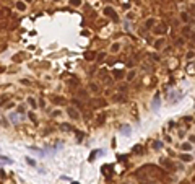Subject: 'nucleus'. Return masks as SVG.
<instances>
[{
    "label": "nucleus",
    "instance_id": "f257e3e1",
    "mask_svg": "<svg viewBox=\"0 0 195 184\" xmlns=\"http://www.w3.org/2000/svg\"><path fill=\"white\" fill-rule=\"evenodd\" d=\"M104 13L107 15L109 18H112V21H119V16L116 15V12H114V8H111V7H106L104 8Z\"/></svg>",
    "mask_w": 195,
    "mask_h": 184
},
{
    "label": "nucleus",
    "instance_id": "f03ea898",
    "mask_svg": "<svg viewBox=\"0 0 195 184\" xmlns=\"http://www.w3.org/2000/svg\"><path fill=\"white\" fill-rule=\"evenodd\" d=\"M67 113H68V116H70L72 119H75V121H78V119H80V113H78L77 109H75V107L70 106L68 109H67Z\"/></svg>",
    "mask_w": 195,
    "mask_h": 184
},
{
    "label": "nucleus",
    "instance_id": "7ed1b4c3",
    "mask_svg": "<svg viewBox=\"0 0 195 184\" xmlns=\"http://www.w3.org/2000/svg\"><path fill=\"white\" fill-rule=\"evenodd\" d=\"M151 107H153V111H158V107H159V95H154L153 103H151Z\"/></svg>",
    "mask_w": 195,
    "mask_h": 184
},
{
    "label": "nucleus",
    "instance_id": "20e7f679",
    "mask_svg": "<svg viewBox=\"0 0 195 184\" xmlns=\"http://www.w3.org/2000/svg\"><path fill=\"white\" fill-rule=\"evenodd\" d=\"M166 31H167V28H166V25H161V26H158V28L154 29V33H156V34H161V33L164 34Z\"/></svg>",
    "mask_w": 195,
    "mask_h": 184
},
{
    "label": "nucleus",
    "instance_id": "39448f33",
    "mask_svg": "<svg viewBox=\"0 0 195 184\" xmlns=\"http://www.w3.org/2000/svg\"><path fill=\"white\" fill-rule=\"evenodd\" d=\"M132 131V129H130V125H125V127H122V134H124V135H127V137H130V132Z\"/></svg>",
    "mask_w": 195,
    "mask_h": 184
},
{
    "label": "nucleus",
    "instance_id": "423d86ee",
    "mask_svg": "<svg viewBox=\"0 0 195 184\" xmlns=\"http://www.w3.org/2000/svg\"><path fill=\"white\" fill-rule=\"evenodd\" d=\"M180 160L182 161H192V155L190 153H182L180 155Z\"/></svg>",
    "mask_w": 195,
    "mask_h": 184
},
{
    "label": "nucleus",
    "instance_id": "0eeeda50",
    "mask_svg": "<svg viewBox=\"0 0 195 184\" xmlns=\"http://www.w3.org/2000/svg\"><path fill=\"white\" fill-rule=\"evenodd\" d=\"M8 101V95H0V106H5Z\"/></svg>",
    "mask_w": 195,
    "mask_h": 184
},
{
    "label": "nucleus",
    "instance_id": "6e6552de",
    "mask_svg": "<svg viewBox=\"0 0 195 184\" xmlns=\"http://www.w3.org/2000/svg\"><path fill=\"white\" fill-rule=\"evenodd\" d=\"M28 103H29V106L33 107V109H36V107H38V103H36L34 98H28Z\"/></svg>",
    "mask_w": 195,
    "mask_h": 184
},
{
    "label": "nucleus",
    "instance_id": "1a4fd4ad",
    "mask_svg": "<svg viewBox=\"0 0 195 184\" xmlns=\"http://www.w3.org/2000/svg\"><path fill=\"white\" fill-rule=\"evenodd\" d=\"M16 8H18L20 12H25V10H26V5H25V2H16Z\"/></svg>",
    "mask_w": 195,
    "mask_h": 184
},
{
    "label": "nucleus",
    "instance_id": "9d476101",
    "mask_svg": "<svg viewBox=\"0 0 195 184\" xmlns=\"http://www.w3.org/2000/svg\"><path fill=\"white\" fill-rule=\"evenodd\" d=\"M161 165L163 166H167V168H171L172 165H171V161L169 160H164V158H161Z\"/></svg>",
    "mask_w": 195,
    "mask_h": 184
},
{
    "label": "nucleus",
    "instance_id": "9b49d317",
    "mask_svg": "<svg viewBox=\"0 0 195 184\" xmlns=\"http://www.w3.org/2000/svg\"><path fill=\"white\" fill-rule=\"evenodd\" d=\"M190 148H192V145H190L189 142H185V143H182V150H185V151H190Z\"/></svg>",
    "mask_w": 195,
    "mask_h": 184
},
{
    "label": "nucleus",
    "instance_id": "f8f14e48",
    "mask_svg": "<svg viewBox=\"0 0 195 184\" xmlns=\"http://www.w3.org/2000/svg\"><path fill=\"white\" fill-rule=\"evenodd\" d=\"M60 129L62 131H72V125L70 124H60Z\"/></svg>",
    "mask_w": 195,
    "mask_h": 184
},
{
    "label": "nucleus",
    "instance_id": "ddd939ff",
    "mask_svg": "<svg viewBox=\"0 0 195 184\" xmlns=\"http://www.w3.org/2000/svg\"><path fill=\"white\" fill-rule=\"evenodd\" d=\"M119 49H120V44H119V42H116V44H112V47H111V51H112V52H117Z\"/></svg>",
    "mask_w": 195,
    "mask_h": 184
},
{
    "label": "nucleus",
    "instance_id": "4468645a",
    "mask_svg": "<svg viewBox=\"0 0 195 184\" xmlns=\"http://www.w3.org/2000/svg\"><path fill=\"white\" fill-rule=\"evenodd\" d=\"M70 3H72L73 7H80L81 5V0H70Z\"/></svg>",
    "mask_w": 195,
    "mask_h": 184
},
{
    "label": "nucleus",
    "instance_id": "2eb2a0df",
    "mask_svg": "<svg viewBox=\"0 0 195 184\" xmlns=\"http://www.w3.org/2000/svg\"><path fill=\"white\" fill-rule=\"evenodd\" d=\"M184 34L185 36H190V34H192V29H190L189 26H185V28H184Z\"/></svg>",
    "mask_w": 195,
    "mask_h": 184
},
{
    "label": "nucleus",
    "instance_id": "dca6fc26",
    "mask_svg": "<svg viewBox=\"0 0 195 184\" xmlns=\"http://www.w3.org/2000/svg\"><path fill=\"white\" fill-rule=\"evenodd\" d=\"M122 75H124V73H122L120 70H114V77H116V78H120Z\"/></svg>",
    "mask_w": 195,
    "mask_h": 184
},
{
    "label": "nucleus",
    "instance_id": "f3484780",
    "mask_svg": "<svg viewBox=\"0 0 195 184\" xmlns=\"http://www.w3.org/2000/svg\"><path fill=\"white\" fill-rule=\"evenodd\" d=\"M133 77H135V72H130V73L127 75V80L130 82V80H133Z\"/></svg>",
    "mask_w": 195,
    "mask_h": 184
},
{
    "label": "nucleus",
    "instance_id": "a211bd4d",
    "mask_svg": "<svg viewBox=\"0 0 195 184\" xmlns=\"http://www.w3.org/2000/svg\"><path fill=\"white\" fill-rule=\"evenodd\" d=\"M54 101H55V103H60V104H64V103H65L64 98H54Z\"/></svg>",
    "mask_w": 195,
    "mask_h": 184
},
{
    "label": "nucleus",
    "instance_id": "6ab92c4d",
    "mask_svg": "<svg viewBox=\"0 0 195 184\" xmlns=\"http://www.w3.org/2000/svg\"><path fill=\"white\" fill-rule=\"evenodd\" d=\"M18 113H20V114H25V113H26L25 106H18Z\"/></svg>",
    "mask_w": 195,
    "mask_h": 184
},
{
    "label": "nucleus",
    "instance_id": "aec40b11",
    "mask_svg": "<svg viewBox=\"0 0 195 184\" xmlns=\"http://www.w3.org/2000/svg\"><path fill=\"white\" fill-rule=\"evenodd\" d=\"M154 25V20H148V21H146V26H148V28H150V26H153Z\"/></svg>",
    "mask_w": 195,
    "mask_h": 184
},
{
    "label": "nucleus",
    "instance_id": "412c9836",
    "mask_svg": "<svg viewBox=\"0 0 195 184\" xmlns=\"http://www.w3.org/2000/svg\"><path fill=\"white\" fill-rule=\"evenodd\" d=\"M26 161H28V165H33V166L36 165V161H34V160H31V158H26Z\"/></svg>",
    "mask_w": 195,
    "mask_h": 184
},
{
    "label": "nucleus",
    "instance_id": "4be33fe9",
    "mask_svg": "<svg viewBox=\"0 0 195 184\" xmlns=\"http://www.w3.org/2000/svg\"><path fill=\"white\" fill-rule=\"evenodd\" d=\"M154 148H156V150L161 148V142H154Z\"/></svg>",
    "mask_w": 195,
    "mask_h": 184
},
{
    "label": "nucleus",
    "instance_id": "5701e85b",
    "mask_svg": "<svg viewBox=\"0 0 195 184\" xmlns=\"http://www.w3.org/2000/svg\"><path fill=\"white\" fill-rule=\"evenodd\" d=\"M85 57H86V59H88V60H91V59H93V52H88V54H86V56H85Z\"/></svg>",
    "mask_w": 195,
    "mask_h": 184
},
{
    "label": "nucleus",
    "instance_id": "b1692460",
    "mask_svg": "<svg viewBox=\"0 0 195 184\" xmlns=\"http://www.w3.org/2000/svg\"><path fill=\"white\" fill-rule=\"evenodd\" d=\"M16 117H18V116H16V114H11V121H13V122H16V121H18Z\"/></svg>",
    "mask_w": 195,
    "mask_h": 184
},
{
    "label": "nucleus",
    "instance_id": "393cba45",
    "mask_svg": "<svg viewBox=\"0 0 195 184\" xmlns=\"http://www.w3.org/2000/svg\"><path fill=\"white\" fill-rule=\"evenodd\" d=\"M193 56H195V54H193V52H192V51H190V52H189V54H187V59H192V57H193Z\"/></svg>",
    "mask_w": 195,
    "mask_h": 184
},
{
    "label": "nucleus",
    "instance_id": "a878e982",
    "mask_svg": "<svg viewBox=\"0 0 195 184\" xmlns=\"http://www.w3.org/2000/svg\"><path fill=\"white\" fill-rule=\"evenodd\" d=\"M91 90H93V91H98V86H96L94 83H91Z\"/></svg>",
    "mask_w": 195,
    "mask_h": 184
},
{
    "label": "nucleus",
    "instance_id": "bb28decb",
    "mask_svg": "<svg viewBox=\"0 0 195 184\" xmlns=\"http://www.w3.org/2000/svg\"><path fill=\"white\" fill-rule=\"evenodd\" d=\"M52 116H54V117H55V116H60V111H54V113H52Z\"/></svg>",
    "mask_w": 195,
    "mask_h": 184
},
{
    "label": "nucleus",
    "instance_id": "cd10ccee",
    "mask_svg": "<svg viewBox=\"0 0 195 184\" xmlns=\"http://www.w3.org/2000/svg\"><path fill=\"white\" fill-rule=\"evenodd\" d=\"M133 151H141V147H133Z\"/></svg>",
    "mask_w": 195,
    "mask_h": 184
},
{
    "label": "nucleus",
    "instance_id": "c85d7f7f",
    "mask_svg": "<svg viewBox=\"0 0 195 184\" xmlns=\"http://www.w3.org/2000/svg\"><path fill=\"white\" fill-rule=\"evenodd\" d=\"M72 184H80V182H78V181H73V182H72Z\"/></svg>",
    "mask_w": 195,
    "mask_h": 184
},
{
    "label": "nucleus",
    "instance_id": "c756f323",
    "mask_svg": "<svg viewBox=\"0 0 195 184\" xmlns=\"http://www.w3.org/2000/svg\"><path fill=\"white\" fill-rule=\"evenodd\" d=\"M26 2H31V0H26Z\"/></svg>",
    "mask_w": 195,
    "mask_h": 184
},
{
    "label": "nucleus",
    "instance_id": "7c9ffc66",
    "mask_svg": "<svg viewBox=\"0 0 195 184\" xmlns=\"http://www.w3.org/2000/svg\"><path fill=\"white\" fill-rule=\"evenodd\" d=\"M54 2H57V0H54Z\"/></svg>",
    "mask_w": 195,
    "mask_h": 184
}]
</instances>
